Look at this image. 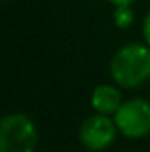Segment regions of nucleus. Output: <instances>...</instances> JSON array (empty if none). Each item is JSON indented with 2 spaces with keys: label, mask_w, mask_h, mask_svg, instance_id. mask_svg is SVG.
<instances>
[{
  "label": "nucleus",
  "mask_w": 150,
  "mask_h": 152,
  "mask_svg": "<svg viewBox=\"0 0 150 152\" xmlns=\"http://www.w3.org/2000/svg\"><path fill=\"white\" fill-rule=\"evenodd\" d=\"M110 73L125 88H136L150 78V48L133 42L120 48L111 58Z\"/></svg>",
  "instance_id": "f257e3e1"
},
{
  "label": "nucleus",
  "mask_w": 150,
  "mask_h": 152,
  "mask_svg": "<svg viewBox=\"0 0 150 152\" xmlns=\"http://www.w3.org/2000/svg\"><path fill=\"white\" fill-rule=\"evenodd\" d=\"M37 127L23 113H9L0 124V152H34L37 147Z\"/></svg>",
  "instance_id": "f03ea898"
},
{
  "label": "nucleus",
  "mask_w": 150,
  "mask_h": 152,
  "mask_svg": "<svg viewBox=\"0 0 150 152\" xmlns=\"http://www.w3.org/2000/svg\"><path fill=\"white\" fill-rule=\"evenodd\" d=\"M117 129L127 138H141L150 133V101L131 99L115 113Z\"/></svg>",
  "instance_id": "7ed1b4c3"
},
{
  "label": "nucleus",
  "mask_w": 150,
  "mask_h": 152,
  "mask_svg": "<svg viewBox=\"0 0 150 152\" xmlns=\"http://www.w3.org/2000/svg\"><path fill=\"white\" fill-rule=\"evenodd\" d=\"M117 136V124L108 115H92L79 127V142L90 151H103Z\"/></svg>",
  "instance_id": "20e7f679"
},
{
  "label": "nucleus",
  "mask_w": 150,
  "mask_h": 152,
  "mask_svg": "<svg viewBox=\"0 0 150 152\" xmlns=\"http://www.w3.org/2000/svg\"><path fill=\"white\" fill-rule=\"evenodd\" d=\"M92 106L101 115H115L122 106V94L111 85H99L92 92Z\"/></svg>",
  "instance_id": "39448f33"
},
{
  "label": "nucleus",
  "mask_w": 150,
  "mask_h": 152,
  "mask_svg": "<svg viewBox=\"0 0 150 152\" xmlns=\"http://www.w3.org/2000/svg\"><path fill=\"white\" fill-rule=\"evenodd\" d=\"M113 21L118 28H129L134 23V12L129 5H117L113 11Z\"/></svg>",
  "instance_id": "423d86ee"
},
{
  "label": "nucleus",
  "mask_w": 150,
  "mask_h": 152,
  "mask_svg": "<svg viewBox=\"0 0 150 152\" xmlns=\"http://www.w3.org/2000/svg\"><path fill=\"white\" fill-rule=\"evenodd\" d=\"M143 37H145V41L149 42V46H150V12L143 20Z\"/></svg>",
  "instance_id": "0eeeda50"
},
{
  "label": "nucleus",
  "mask_w": 150,
  "mask_h": 152,
  "mask_svg": "<svg viewBox=\"0 0 150 152\" xmlns=\"http://www.w3.org/2000/svg\"><path fill=\"white\" fill-rule=\"evenodd\" d=\"M111 4H115V5H131L134 0H110Z\"/></svg>",
  "instance_id": "6e6552de"
}]
</instances>
